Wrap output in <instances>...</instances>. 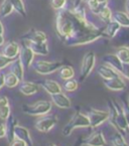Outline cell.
<instances>
[{"mask_svg": "<svg viewBox=\"0 0 129 146\" xmlns=\"http://www.w3.org/2000/svg\"><path fill=\"white\" fill-rule=\"evenodd\" d=\"M84 1L75 0L72 7L66 6L57 11V33L67 46L85 45L103 37L102 28L87 18Z\"/></svg>", "mask_w": 129, "mask_h": 146, "instance_id": "obj_1", "label": "cell"}, {"mask_svg": "<svg viewBox=\"0 0 129 146\" xmlns=\"http://www.w3.org/2000/svg\"><path fill=\"white\" fill-rule=\"evenodd\" d=\"M109 108V122L117 130V132L125 136L129 132V126L125 118L122 106H120L115 100L108 101Z\"/></svg>", "mask_w": 129, "mask_h": 146, "instance_id": "obj_2", "label": "cell"}, {"mask_svg": "<svg viewBox=\"0 0 129 146\" xmlns=\"http://www.w3.org/2000/svg\"><path fill=\"white\" fill-rule=\"evenodd\" d=\"M90 127V121L86 114H83L81 112H76L72 116L70 121L64 125L63 128V135L68 137L72 134V132L77 128H88Z\"/></svg>", "mask_w": 129, "mask_h": 146, "instance_id": "obj_3", "label": "cell"}, {"mask_svg": "<svg viewBox=\"0 0 129 146\" xmlns=\"http://www.w3.org/2000/svg\"><path fill=\"white\" fill-rule=\"evenodd\" d=\"M52 103L47 100H41L33 104H25L22 106V111L29 116H43L52 110Z\"/></svg>", "mask_w": 129, "mask_h": 146, "instance_id": "obj_4", "label": "cell"}, {"mask_svg": "<svg viewBox=\"0 0 129 146\" xmlns=\"http://www.w3.org/2000/svg\"><path fill=\"white\" fill-rule=\"evenodd\" d=\"M62 62H47V60H37L31 64L32 69L39 75H51L59 71L63 66Z\"/></svg>", "mask_w": 129, "mask_h": 146, "instance_id": "obj_5", "label": "cell"}, {"mask_svg": "<svg viewBox=\"0 0 129 146\" xmlns=\"http://www.w3.org/2000/svg\"><path fill=\"white\" fill-rule=\"evenodd\" d=\"M96 64V56L93 52H87L84 56L81 64V70H80V81L84 82L85 80L90 76L93 69Z\"/></svg>", "mask_w": 129, "mask_h": 146, "instance_id": "obj_6", "label": "cell"}, {"mask_svg": "<svg viewBox=\"0 0 129 146\" xmlns=\"http://www.w3.org/2000/svg\"><path fill=\"white\" fill-rule=\"evenodd\" d=\"M86 115L88 116L89 121H90L91 128H97L109 120V112L107 111H102V110L91 108V109H89Z\"/></svg>", "mask_w": 129, "mask_h": 146, "instance_id": "obj_7", "label": "cell"}, {"mask_svg": "<svg viewBox=\"0 0 129 146\" xmlns=\"http://www.w3.org/2000/svg\"><path fill=\"white\" fill-rule=\"evenodd\" d=\"M58 119L55 115H43L41 116L35 123V127L37 131L41 133H47L57 125Z\"/></svg>", "mask_w": 129, "mask_h": 146, "instance_id": "obj_8", "label": "cell"}, {"mask_svg": "<svg viewBox=\"0 0 129 146\" xmlns=\"http://www.w3.org/2000/svg\"><path fill=\"white\" fill-rule=\"evenodd\" d=\"M18 58L21 62L22 66H23L24 69H29L31 67L32 62L35 60V52H32L31 48H30L28 45H26L25 43L20 46L19 54H18Z\"/></svg>", "mask_w": 129, "mask_h": 146, "instance_id": "obj_9", "label": "cell"}, {"mask_svg": "<svg viewBox=\"0 0 129 146\" xmlns=\"http://www.w3.org/2000/svg\"><path fill=\"white\" fill-rule=\"evenodd\" d=\"M81 143L86 146H107V141L105 139L103 132L97 131L89 135L88 137L82 139Z\"/></svg>", "mask_w": 129, "mask_h": 146, "instance_id": "obj_10", "label": "cell"}, {"mask_svg": "<svg viewBox=\"0 0 129 146\" xmlns=\"http://www.w3.org/2000/svg\"><path fill=\"white\" fill-rule=\"evenodd\" d=\"M20 50V45L15 41H9L3 44L2 50H1V54L3 56H7L9 58L15 60L16 58H18Z\"/></svg>", "mask_w": 129, "mask_h": 146, "instance_id": "obj_11", "label": "cell"}, {"mask_svg": "<svg viewBox=\"0 0 129 146\" xmlns=\"http://www.w3.org/2000/svg\"><path fill=\"white\" fill-rule=\"evenodd\" d=\"M51 98H52L53 103L61 109H70L72 107V102L70 98L63 92L51 95Z\"/></svg>", "mask_w": 129, "mask_h": 146, "instance_id": "obj_12", "label": "cell"}, {"mask_svg": "<svg viewBox=\"0 0 129 146\" xmlns=\"http://www.w3.org/2000/svg\"><path fill=\"white\" fill-rule=\"evenodd\" d=\"M21 39L27 41H32V42H39V41H47V36L43 31L32 28V29H29L27 32H25L22 35Z\"/></svg>", "mask_w": 129, "mask_h": 146, "instance_id": "obj_13", "label": "cell"}, {"mask_svg": "<svg viewBox=\"0 0 129 146\" xmlns=\"http://www.w3.org/2000/svg\"><path fill=\"white\" fill-rule=\"evenodd\" d=\"M103 84L105 85L107 89L111 91H115V92L123 91L126 88V84H125L123 77H116L113 78V79L103 80Z\"/></svg>", "mask_w": 129, "mask_h": 146, "instance_id": "obj_14", "label": "cell"}, {"mask_svg": "<svg viewBox=\"0 0 129 146\" xmlns=\"http://www.w3.org/2000/svg\"><path fill=\"white\" fill-rule=\"evenodd\" d=\"M23 43L31 48V50L35 52V54H39V56H47L49 54V45L47 41H39V42H32V41L23 40Z\"/></svg>", "mask_w": 129, "mask_h": 146, "instance_id": "obj_15", "label": "cell"}, {"mask_svg": "<svg viewBox=\"0 0 129 146\" xmlns=\"http://www.w3.org/2000/svg\"><path fill=\"white\" fill-rule=\"evenodd\" d=\"M102 60L105 62V64H108L111 68H113L115 71H117L121 75V72H122L123 69V62L119 60V58L115 54H105L103 56V58H102Z\"/></svg>", "mask_w": 129, "mask_h": 146, "instance_id": "obj_16", "label": "cell"}, {"mask_svg": "<svg viewBox=\"0 0 129 146\" xmlns=\"http://www.w3.org/2000/svg\"><path fill=\"white\" fill-rule=\"evenodd\" d=\"M14 136L15 138H18V139L25 142L27 144V146H33L31 135H30L28 129L25 128V127L20 126V125H16L14 129Z\"/></svg>", "mask_w": 129, "mask_h": 146, "instance_id": "obj_17", "label": "cell"}, {"mask_svg": "<svg viewBox=\"0 0 129 146\" xmlns=\"http://www.w3.org/2000/svg\"><path fill=\"white\" fill-rule=\"evenodd\" d=\"M121 28V25L116 22L115 20L112 19L108 23H106V26L102 28V33H103V37H107V38L113 39L115 35H117V32Z\"/></svg>", "mask_w": 129, "mask_h": 146, "instance_id": "obj_18", "label": "cell"}, {"mask_svg": "<svg viewBox=\"0 0 129 146\" xmlns=\"http://www.w3.org/2000/svg\"><path fill=\"white\" fill-rule=\"evenodd\" d=\"M97 73L103 80L113 79L116 77H122L117 71H115L113 68H111L108 64H101L97 69Z\"/></svg>", "mask_w": 129, "mask_h": 146, "instance_id": "obj_19", "label": "cell"}, {"mask_svg": "<svg viewBox=\"0 0 129 146\" xmlns=\"http://www.w3.org/2000/svg\"><path fill=\"white\" fill-rule=\"evenodd\" d=\"M39 85L50 95L58 94V93L62 92L61 85L59 83H57L56 81H54V80H43V81H41V83Z\"/></svg>", "mask_w": 129, "mask_h": 146, "instance_id": "obj_20", "label": "cell"}, {"mask_svg": "<svg viewBox=\"0 0 129 146\" xmlns=\"http://www.w3.org/2000/svg\"><path fill=\"white\" fill-rule=\"evenodd\" d=\"M18 86H19L18 87L19 92L24 96H32L39 91V85L35 84V83L21 81Z\"/></svg>", "mask_w": 129, "mask_h": 146, "instance_id": "obj_21", "label": "cell"}, {"mask_svg": "<svg viewBox=\"0 0 129 146\" xmlns=\"http://www.w3.org/2000/svg\"><path fill=\"white\" fill-rule=\"evenodd\" d=\"M9 70H10V73H12L13 75H15L19 79L20 82L23 81L24 68H23V66H22L19 58H15V60H13V62L9 64Z\"/></svg>", "mask_w": 129, "mask_h": 146, "instance_id": "obj_22", "label": "cell"}, {"mask_svg": "<svg viewBox=\"0 0 129 146\" xmlns=\"http://www.w3.org/2000/svg\"><path fill=\"white\" fill-rule=\"evenodd\" d=\"M16 125H18L17 119L10 114V116L6 119V124H5V126H6V138L8 142H11L15 138L14 129Z\"/></svg>", "mask_w": 129, "mask_h": 146, "instance_id": "obj_23", "label": "cell"}, {"mask_svg": "<svg viewBox=\"0 0 129 146\" xmlns=\"http://www.w3.org/2000/svg\"><path fill=\"white\" fill-rule=\"evenodd\" d=\"M114 38L117 39V41L119 43V46L129 47V27H123V26H121V28L117 32V35H115Z\"/></svg>", "mask_w": 129, "mask_h": 146, "instance_id": "obj_24", "label": "cell"}, {"mask_svg": "<svg viewBox=\"0 0 129 146\" xmlns=\"http://www.w3.org/2000/svg\"><path fill=\"white\" fill-rule=\"evenodd\" d=\"M112 19L118 22L123 27H129V15L123 11H115L112 13Z\"/></svg>", "mask_w": 129, "mask_h": 146, "instance_id": "obj_25", "label": "cell"}, {"mask_svg": "<svg viewBox=\"0 0 129 146\" xmlns=\"http://www.w3.org/2000/svg\"><path fill=\"white\" fill-rule=\"evenodd\" d=\"M59 76H60L61 79L67 81L70 79H74L75 77V71L71 66H64L63 64L62 67L59 70Z\"/></svg>", "mask_w": 129, "mask_h": 146, "instance_id": "obj_26", "label": "cell"}, {"mask_svg": "<svg viewBox=\"0 0 129 146\" xmlns=\"http://www.w3.org/2000/svg\"><path fill=\"white\" fill-rule=\"evenodd\" d=\"M19 79L15 75H13L12 73H8L4 75V86H6L7 88H15L19 85Z\"/></svg>", "mask_w": 129, "mask_h": 146, "instance_id": "obj_27", "label": "cell"}, {"mask_svg": "<svg viewBox=\"0 0 129 146\" xmlns=\"http://www.w3.org/2000/svg\"><path fill=\"white\" fill-rule=\"evenodd\" d=\"M13 11V6L9 0H3V2L0 5V17H6L11 14Z\"/></svg>", "mask_w": 129, "mask_h": 146, "instance_id": "obj_28", "label": "cell"}, {"mask_svg": "<svg viewBox=\"0 0 129 146\" xmlns=\"http://www.w3.org/2000/svg\"><path fill=\"white\" fill-rule=\"evenodd\" d=\"M116 54L119 60L123 64H129V47L128 46H118L116 50Z\"/></svg>", "mask_w": 129, "mask_h": 146, "instance_id": "obj_29", "label": "cell"}, {"mask_svg": "<svg viewBox=\"0 0 129 146\" xmlns=\"http://www.w3.org/2000/svg\"><path fill=\"white\" fill-rule=\"evenodd\" d=\"M10 3L13 6V10L16 11L19 15L25 17L26 16V10L25 6H24V3L22 0H9Z\"/></svg>", "mask_w": 129, "mask_h": 146, "instance_id": "obj_30", "label": "cell"}, {"mask_svg": "<svg viewBox=\"0 0 129 146\" xmlns=\"http://www.w3.org/2000/svg\"><path fill=\"white\" fill-rule=\"evenodd\" d=\"M98 16H99L100 19H101L103 22H105V23H108L109 21H111L112 20V11H111V9L109 8V6L106 5L105 7H103V8L101 9V11L99 12V14H98Z\"/></svg>", "mask_w": 129, "mask_h": 146, "instance_id": "obj_31", "label": "cell"}, {"mask_svg": "<svg viewBox=\"0 0 129 146\" xmlns=\"http://www.w3.org/2000/svg\"><path fill=\"white\" fill-rule=\"evenodd\" d=\"M111 143L113 146H129V144L126 142L124 136L122 135L121 133L117 132L111 139Z\"/></svg>", "mask_w": 129, "mask_h": 146, "instance_id": "obj_32", "label": "cell"}, {"mask_svg": "<svg viewBox=\"0 0 129 146\" xmlns=\"http://www.w3.org/2000/svg\"><path fill=\"white\" fill-rule=\"evenodd\" d=\"M63 87H64V91H67V92H75L78 89V87H79V84H78V82L76 80L70 79V80H67V81L64 83V86Z\"/></svg>", "mask_w": 129, "mask_h": 146, "instance_id": "obj_33", "label": "cell"}, {"mask_svg": "<svg viewBox=\"0 0 129 146\" xmlns=\"http://www.w3.org/2000/svg\"><path fill=\"white\" fill-rule=\"evenodd\" d=\"M51 6L55 10H61L67 6V0H51Z\"/></svg>", "mask_w": 129, "mask_h": 146, "instance_id": "obj_34", "label": "cell"}, {"mask_svg": "<svg viewBox=\"0 0 129 146\" xmlns=\"http://www.w3.org/2000/svg\"><path fill=\"white\" fill-rule=\"evenodd\" d=\"M10 106L7 105L4 107H0V119L6 121V119L10 116Z\"/></svg>", "mask_w": 129, "mask_h": 146, "instance_id": "obj_35", "label": "cell"}, {"mask_svg": "<svg viewBox=\"0 0 129 146\" xmlns=\"http://www.w3.org/2000/svg\"><path fill=\"white\" fill-rule=\"evenodd\" d=\"M12 62H13L12 58H9L7 56H3L2 54H0V70H3L6 67H8Z\"/></svg>", "mask_w": 129, "mask_h": 146, "instance_id": "obj_36", "label": "cell"}, {"mask_svg": "<svg viewBox=\"0 0 129 146\" xmlns=\"http://www.w3.org/2000/svg\"><path fill=\"white\" fill-rule=\"evenodd\" d=\"M122 108H123V111H124L125 118H126L127 124H128V126H129V103H128V101H125V100H123Z\"/></svg>", "mask_w": 129, "mask_h": 146, "instance_id": "obj_37", "label": "cell"}, {"mask_svg": "<svg viewBox=\"0 0 129 146\" xmlns=\"http://www.w3.org/2000/svg\"><path fill=\"white\" fill-rule=\"evenodd\" d=\"M9 146H27V144L18 138H14L11 142H9Z\"/></svg>", "mask_w": 129, "mask_h": 146, "instance_id": "obj_38", "label": "cell"}, {"mask_svg": "<svg viewBox=\"0 0 129 146\" xmlns=\"http://www.w3.org/2000/svg\"><path fill=\"white\" fill-rule=\"evenodd\" d=\"M121 76L125 79L129 80V64H123V69L121 72Z\"/></svg>", "mask_w": 129, "mask_h": 146, "instance_id": "obj_39", "label": "cell"}, {"mask_svg": "<svg viewBox=\"0 0 129 146\" xmlns=\"http://www.w3.org/2000/svg\"><path fill=\"white\" fill-rule=\"evenodd\" d=\"M6 137V126L3 123H0V139Z\"/></svg>", "mask_w": 129, "mask_h": 146, "instance_id": "obj_40", "label": "cell"}, {"mask_svg": "<svg viewBox=\"0 0 129 146\" xmlns=\"http://www.w3.org/2000/svg\"><path fill=\"white\" fill-rule=\"evenodd\" d=\"M7 105H9L8 98L6 96H0V107H4Z\"/></svg>", "mask_w": 129, "mask_h": 146, "instance_id": "obj_41", "label": "cell"}, {"mask_svg": "<svg viewBox=\"0 0 129 146\" xmlns=\"http://www.w3.org/2000/svg\"><path fill=\"white\" fill-rule=\"evenodd\" d=\"M3 86H4V75L0 74V90L3 88Z\"/></svg>", "mask_w": 129, "mask_h": 146, "instance_id": "obj_42", "label": "cell"}, {"mask_svg": "<svg viewBox=\"0 0 129 146\" xmlns=\"http://www.w3.org/2000/svg\"><path fill=\"white\" fill-rule=\"evenodd\" d=\"M125 11L129 15V0H126V2H125Z\"/></svg>", "mask_w": 129, "mask_h": 146, "instance_id": "obj_43", "label": "cell"}, {"mask_svg": "<svg viewBox=\"0 0 129 146\" xmlns=\"http://www.w3.org/2000/svg\"><path fill=\"white\" fill-rule=\"evenodd\" d=\"M4 43H5L4 36H3V35H0V46H2Z\"/></svg>", "mask_w": 129, "mask_h": 146, "instance_id": "obj_44", "label": "cell"}, {"mask_svg": "<svg viewBox=\"0 0 129 146\" xmlns=\"http://www.w3.org/2000/svg\"><path fill=\"white\" fill-rule=\"evenodd\" d=\"M4 33V26H3L2 22L0 20V35H3Z\"/></svg>", "mask_w": 129, "mask_h": 146, "instance_id": "obj_45", "label": "cell"}, {"mask_svg": "<svg viewBox=\"0 0 129 146\" xmlns=\"http://www.w3.org/2000/svg\"><path fill=\"white\" fill-rule=\"evenodd\" d=\"M99 3H108V0H97Z\"/></svg>", "mask_w": 129, "mask_h": 146, "instance_id": "obj_46", "label": "cell"}, {"mask_svg": "<svg viewBox=\"0 0 129 146\" xmlns=\"http://www.w3.org/2000/svg\"><path fill=\"white\" fill-rule=\"evenodd\" d=\"M50 146H57V145H55V144H51Z\"/></svg>", "mask_w": 129, "mask_h": 146, "instance_id": "obj_47", "label": "cell"}, {"mask_svg": "<svg viewBox=\"0 0 129 146\" xmlns=\"http://www.w3.org/2000/svg\"><path fill=\"white\" fill-rule=\"evenodd\" d=\"M128 103H129V101H128Z\"/></svg>", "mask_w": 129, "mask_h": 146, "instance_id": "obj_48", "label": "cell"}]
</instances>
